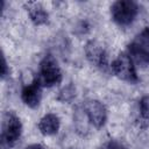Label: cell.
Instances as JSON below:
<instances>
[{
	"mask_svg": "<svg viewBox=\"0 0 149 149\" xmlns=\"http://www.w3.org/2000/svg\"><path fill=\"white\" fill-rule=\"evenodd\" d=\"M136 65L142 68L149 65V27L140 31L128 44L126 51Z\"/></svg>",
	"mask_w": 149,
	"mask_h": 149,
	"instance_id": "cell-1",
	"label": "cell"
},
{
	"mask_svg": "<svg viewBox=\"0 0 149 149\" xmlns=\"http://www.w3.org/2000/svg\"><path fill=\"white\" fill-rule=\"evenodd\" d=\"M37 79L45 87H52L61 84L63 79V74L61 68L52 55H45L40 62L38 77Z\"/></svg>",
	"mask_w": 149,
	"mask_h": 149,
	"instance_id": "cell-2",
	"label": "cell"
},
{
	"mask_svg": "<svg viewBox=\"0 0 149 149\" xmlns=\"http://www.w3.org/2000/svg\"><path fill=\"white\" fill-rule=\"evenodd\" d=\"M139 14V6L132 0H119L111 6V17L120 27H127L134 22Z\"/></svg>",
	"mask_w": 149,
	"mask_h": 149,
	"instance_id": "cell-3",
	"label": "cell"
},
{
	"mask_svg": "<svg viewBox=\"0 0 149 149\" xmlns=\"http://www.w3.org/2000/svg\"><path fill=\"white\" fill-rule=\"evenodd\" d=\"M112 72L121 80L129 84H135L139 81V76L136 72L135 63L127 52H121L111 64Z\"/></svg>",
	"mask_w": 149,
	"mask_h": 149,
	"instance_id": "cell-4",
	"label": "cell"
},
{
	"mask_svg": "<svg viewBox=\"0 0 149 149\" xmlns=\"http://www.w3.org/2000/svg\"><path fill=\"white\" fill-rule=\"evenodd\" d=\"M22 134V123L20 118L13 113L7 112L2 120V141L7 147H13Z\"/></svg>",
	"mask_w": 149,
	"mask_h": 149,
	"instance_id": "cell-5",
	"label": "cell"
},
{
	"mask_svg": "<svg viewBox=\"0 0 149 149\" xmlns=\"http://www.w3.org/2000/svg\"><path fill=\"white\" fill-rule=\"evenodd\" d=\"M84 113L90 123L95 128H101L107 121V108L106 106L95 99H90L84 104Z\"/></svg>",
	"mask_w": 149,
	"mask_h": 149,
	"instance_id": "cell-6",
	"label": "cell"
},
{
	"mask_svg": "<svg viewBox=\"0 0 149 149\" xmlns=\"http://www.w3.org/2000/svg\"><path fill=\"white\" fill-rule=\"evenodd\" d=\"M85 55L88 62L101 71H107L111 65H108V57L105 48L97 41H88L85 45Z\"/></svg>",
	"mask_w": 149,
	"mask_h": 149,
	"instance_id": "cell-7",
	"label": "cell"
},
{
	"mask_svg": "<svg viewBox=\"0 0 149 149\" xmlns=\"http://www.w3.org/2000/svg\"><path fill=\"white\" fill-rule=\"evenodd\" d=\"M21 99L30 108L38 107L42 99V84L37 77L28 85H26L21 91Z\"/></svg>",
	"mask_w": 149,
	"mask_h": 149,
	"instance_id": "cell-8",
	"label": "cell"
},
{
	"mask_svg": "<svg viewBox=\"0 0 149 149\" xmlns=\"http://www.w3.org/2000/svg\"><path fill=\"white\" fill-rule=\"evenodd\" d=\"M24 8L30 17V21L35 26H42L48 22L49 14L40 2H27Z\"/></svg>",
	"mask_w": 149,
	"mask_h": 149,
	"instance_id": "cell-9",
	"label": "cell"
},
{
	"mask_svg": "<svg viewBox=\"0 0 149 149\" xmlns=\"http://www.w3.org/2000/svg\"><path fill=\"white\" fill-rule=\"evenodd\" d=\"M61 127V120L54 113H48L44 116L41 118L38 122V130L47 136L55 135L59 130Z\"/></svg>",
	"mask_w": 149,
	"mask_h": 149,
	"instance_id": "cell-10",
	"label": "cell"
},
{
	"mask_svg": "<svg viewBox=\"0 0 149 149\" xmlns=\"http://www.w3.org/2000/svg\"><path fill=\"white\" fill-rule=\"evenodd\" d=\"M140 114L144 121H149V94L143 95L140 100Z\"/></svg>",
	"mask_w": 149,
	"mask_h": 149,
	"instance_id": "cell-11",
	"label": "cell"
},
{
	"mask_svg": "<svg viewBox=\"0 0 149 149\" xmlns=\"http://www.w3.org/2000/svg\"><path fill=\"white\" fill-rule=\"evenodd\" d=\"M101 149H126V147L116 140H109L107 143L104 144V147Z\"/></svg>",
	"mask_w": 149,
	"mask_h": 149,
	"instance_id": "cell-12",
	"label": "cell"
},
{
	"mask_svg": "<svg viewBox=\"0 0 149 149\" xmlns=\"http://www.w3.org/2000/svg\"><path fill=\"white\" fill-rule=\"evenodd\" d=\"M8 74H9L8 64H7V61H6L5 56L2 55V63H1V78H2V79H5Z\"/></svg>",
	"mask_w": 149,
	"mask_h": 149,
	"instance_id": "cell-13",
	"label": "cell"
},
{
	"mask_svg": "<svg viewBox=\"0 0 149 149\" xmlns=\"http://www.w3.org/2000/svg\"><path fill=\"white\" fill-rule=\"evenodd\" d=\"M24 149H44L41 144H38V143H34V144H29V146H27Z\"/></svg>",
	"mask_w": 149,
	"mask_h": 149,
	"instance_id": "cell-14",
	"label": "cell"
}]
</instances>
